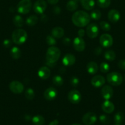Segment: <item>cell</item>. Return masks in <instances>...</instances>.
Here are the masks:
<instances>
[{
  "instance_id": "1",
  "label": "cell",
  "mask_w": 125,
  "mask_h": 125,
  "mask_svg": "<svg viewBox=\"0 0 125 125\" xmlns=\"http://www.w3.org/2000/svg\"><path fill=\"white\" fill-rule=\"evenodd\" d=\"M90 15L87 12L83 10L77 11L73 13L72 16V23L79 28H83L87 26L90 22Z\"/></svg>"
},
{
  "instance_id": "2",
  "label": "cell",
  "mask_w": 125,
  "mask_h": 125,
  "mask_svg": "<svg viewBox=\"0 0 125 125\" xmlns=\"http://www.w3.org/2000/svg\"><path fill=\"white\" fill-rule=\"evenodd\" d=\"M28 39L26 31L22 29H17L12 32V42L16 45H20L25 43Z\"/></svg>"
},
{
  "instance_id": "3",
  "label": "cell",
  "mask_w": 125,
  "mask_h": 125,
  "mask_svg": "<svg viewBox=\"0 0 125 125\" xmlns=\"http://www.w3.org/2000/svg\"><path fill=\"white\" fill-rule=\"evenodd\" d=\"M61 56V51L60 49L54 46L49 47L47 50L46 61L51 63H56Z\"/></svg>"
},
{
  "instance_id": "4",
  "label": "cell",
  "mask_w": 125,
  "mask_h": 125,
  "mask_svg": "<svg viewBox=\"0 0 125 125\" xmlns=\"http://www.w3.org/2000/svg\"><path fill=\"white\" fill-rule=\"evenodd\" d=\"M107 81L110 85H113V86H118L123 83V78L121 73L118 72H113L108 73L107 75Z\"/></svg>"
},
{
  "instance_id": "5",
  "label": "cell",
  "mask_w": 125,
  "mask_h": 125,
  "mask_svg": "<svg viewBox=\"0 0 125 125\" xmlns=\"http://www.w3.org/2000/svg\"><path fill=\"white\" fill-rule=\"evenodd\" d=\"M32 8V2L31 0H21L17 6L18 13L26 15L29 13Z\"/></svg>"
},
{
  "instance_id": "6",
  "label": "cell",
  "mask_w": 125,
  "mask_h": 125,
  "mask_svg": "<svg viewBox=\"0 0 125 125\" xmlns=\"http://www.w3.org/2000/svg\"><path fill=\"white\" fill-rule=\"evenodd\" d=\"M67 99L72 104H78L82 100V95L77 90H71L67 94Z\"/></svg>"
},
{
  "instance_id": "7",
  "label": "cell",
  "mask_w": 125,
  "mask_h": 125,
  "mask_svg": "<svg viewBox=\"0 0 125 125\" xmlns=\"http://www.w3.org/2000/svg\"><path fill=\"white\" fill-rule=\"evenodd\" d=\"M10 90L15 94H22L24 90V85L21 82L18 81H13L11 82L9 85Z\"/></svg>"
},
{
  "instance_id": "8",
  "label": "cell",
  "mask_w": 125,
  "mask_h": 125,
  "mask_svg": "<svg viewBox=\"0 0 125 125\" xmlns=\"http://www.w3.org/2000/svg\"><path fill=\"white\" fill-rule=\"evenodd\" d=\"M86 33L90 39H95L99 34V28L95 23L88 24L86 29Z\"/></svg>"
},
{
  "instance_id": "9",
  "label": "cell",
  "mask_w": 125,
  "mask_h": 125,
  "mask_svg": "<svg viewBox=\"0 0 125 125\" xmlns=\"http://www.w3.org/2000/svg\"><path fill=\"white\" fill-rule=\"evenodd\" d=\"M47 4L46 1L44 0H37L33 5V10L38 14H43L46 10Z\"/></svg>"
},
{
  "instance_id": "10",
  "label": "cell",
  "mask_w": 125,
  "mask_h": 125,
  "mask_svg": "<svg viewBox=\"0 0 125 125\" xmlns=\"http://www.w3.org/2000/svg\"><path fill=\"white\" fill-rule=\"evenodd\" d=\"M113 42V40L112 37L109 34H104L100 37L99 39V43L102 47L103 48H109L112 46Z\"/></svg>"
},
{
  "instance_id": "11",
  "label": "cell",
  "mask_w": 125,
  "mask_h": 125,
  "mask_svg": "<svg viewBox=\"0 0 125 125\" xmlns=\"http://www.w3.org/2000/svg\"><path fill=\"white\" fill-rule=\"evenodd\" d=\"M97 121V116L94 112H88L82 117V122L86 125H92Z\"/></svg>"
},
{
  "instance_id": "12",
  "label": "cell",
  "mask_w": 125,
  "mask_h": 125,
  "mask_svg": "<svg viewBox=\"0 0 125 125\" xmlns=\"http://www.w3.org/2000/svg\"><path fill=\"white\" fill-rule=\"evenodd\" d=\"M58 95V92L55 88L53 87L47 88L44 92V97L47 101H52L55 100Z\"/></svg>"
},
{
  "instance_id": "13",
  "label": "cell",
  "mask_w": 125,
  "mask_h": 125,
  "mask_svg": "<svg viewBox=\"0 0 125 125\" xmlns=\"http://www.w3.org/2000/svg\"><path fill=\"white\" fill-rule=\"evenodd\" d=\"M86 46L85 42L83 38L77 37L73 41V47L75 50L78 52H82L85 50Z\"/></svg>"
},
{
  "instance_id": "14",
  "label": "cell",
  "mask_w": 125,
  "mask_h": 125,
  "mask_svg": "<svg viewBox=\"0 0 125 125\" xmlns=\"http://www.w3.org/2000/svg\"><path fill=\"white\" fill-rule=\"evenodd\" d=\"M105 83V79L101 75H96L93 77L91 80V84L96 88L102 87Z\"/></svg>"
},
{
  "instance_id": "15",
  "label": "cell",
  "mask_w": 125,
  "mask_h": 125,
  "mask_svg": "<svg viewBox=\"0 0 125 125\" xmlns=\"http://www.w3.org/2000/svg\"><path fill=\"white\" fill-rule=\"evenodd\" d=\"M113 94V90L110 85H105L102 87L101 89V95L105 100H109L112 97Z\"/></svg>"
},
{
  "instance_id": "16",
  "label": "cell",
  "mask_w": 125,
  "mask_h": 125,
  "mask_svg": "<svg viewBox=\"0 0 125 125\" xmlns=\"http://www.w3.org/2000/svg\"><path fill=\"white\" fill-rule=\"evenodd\" d=\"M76 61L75 57L72 54H66L64 55L62 59V64L66 67H69V66L72 65L75 63Z\"/></svg>"
},
{
  "instance_id": "17",
  "label": "cell",
  "mask_w": 125,
  "mask_h": 125,
  "mask_svg": "<svg viewBox=\"0 0 125 125\" xmlns=\"http://www.w3.org/2000/svg\"><path fill=\"white\" fill-rule=\"evenodd\" d=\"M50 74H51V72H50V68L46 66L40 67L38 72V76L40 79H44V80L48 79L50 76Z\"/></svg>"
},
{
  "instance_id": "18",
  "label": "cell",
  "mask_w": 125,
  "mask_h": 125,
  "mask_svg": "<svg viewBox=\"0 0 125 125\" xmlns=\"http://www.w3.org/2000/svg\"><path fill=\"white\" fill-rule=\"evenodd\" d=\"M108 19L111 23H115L119 21L120 18V13L116 9H112L108 13Z\"/></svg>"
},
{
  "instance_id": "19",
  "label": "cell",
  "mask_w": 125,
  "mask_h": 125,
  "mask_svg": "<svg viewBox=\"0 0 125 125\" xmlns=\"http://www.w3.org/2000/svg\"><path fill=\"white\" fill-rule=\"evenodd\" d=\"M101 108L105 113L111 114L115 109V106L113 103L109 100H105L101 105Z\"/></svg>"
},
{
  "instance_id": "20",
  "label": "cell",
  "mask_w": 125,
  "mask_h": 125,
  "mask_svg": "<svg viewBox=\"0 0 125 125\" xmlns=\"http://www.w3.org/2000/svg\"><path fill=\"white\" fill-rule=\"evenodd\" d=\"M51 35L54 37L56 39H61L64 36V31L63 28L61 27L56 26L55 27L51 30Z\"/></svg>"
},
{
  "instance_id": "21",
  "label": "cell",
  "mask_w": 125,
  "mask_h": 125,
  "mask_svg": "<svg viewBox=\"0 0 125 125\" xmlns=\"http://www.w3.org/2000/svg\"><path fill=\"white\" fill-rule=\"evenodd\" d=\"M98 65L96 62H89L87 65V70L89 74H94L98 72Z\"/></svg>"
},
{
  "instance_id": "22",
  "label": "cell",
  "mask_w": 125,
  "mask_h": 125,
  "mask_svg": "<svg viewBox=\"0 0 125 125\" xmlns=\"http://www.w3.org/2000/svg\"><path fill=\"white\" fill-rule=\"evenodd\" d=\"M82 7L87 10H91L95 6L94 0H81Z\"/></svg>"
},
{
  "instance_id": "23",
  "label": "cell",
  "mask_w": 125,
  "mask_h": 125,
  "mask_svg": "<svg viewBox=\"0 0 125 125\" xmlns=\"http://www.w3.org/2000/svg\"><path fill=\"white\" fill-rule=\"evenodd\" d=\"M10 54L13 59H18L21 57L22 52L20 48H18L17 46H13L10 51Z\"/></svg>"
},
{
  "instance_id": "24",
  "label": "cell",
  "mask_w": 125,
  "mask_h": 125,
  "mask_svg": "<svg viewBox=\"0 0 125 125\" xmlns=\"http://www.w3.org/2000/svg\"><path fill=\"white\" fill-rule=\"evenodd\" d=\"M38 20H39V19H38V17L37 16L32 15L26 18V24L29 26H33L38 23Z\"/></svg>"
},
{
  "instance_id": "25",
  "label": "cell",
  "mask_w": 125,
  "mask_h": 125,
  "mask_svg": "<svg viewBox=\"0 0 125 125\" xmlns=\"http://www.w3.org/2000/svg\"><path fill=\"white\" fill-rule=\"evenodd\" d=\"M78 7V2H77L75 0H70L66 4V9L71 12L76 10Z\"/></svg>"
},
{
  "instance_id": "26",
  "label": "cell",
  "mask_w": 125,
  "mask_h": 125,
  "mask_svg": "<svg viewBox=\"0 0 125 125\" xmlns=\"http://www.w3.org/2000/svg\"><path fill=\"white\" fill-rule=\"evenodd\" d=\"M32 122L34 125H44L45 119L42 115H35L32 118Z\"/></svg>"
},
{
  "instance_id": "27",
  "label": "cell",
  "mask_w": 125,
  "mask_h": 125,
  "mask_svg": "<svg viewBox=\"0 0 125 125\" xmlns=\"http://www.w3.org/2000/svg\"><path fill=\"white\" fill-rule=\"evenodd\" d=\"M13 23L15 26L18 27V28H21L24 24V20L20 15H17L13 18Z\"/></svg>"
},
{
  "instance_id": "28",
  "label": "cell",
  "mask_w": 125,
  "mask_h": 125,
  "mask_svg": "<svg viewBox=\"0 0 125 125\" xmlns=\"http://www.w3.org/2000/svg\"><path fill=\"white\" fill-rule=\"evenodd\" d=\"M104 57L109 61H113L116 58V54L113 50H108L104 53Z\"/></svg>"
},
{
  "instance_id": "29",
  "label": "cell",
  "mask_w": 125,
  "mask_h": 125,
  "mask_svg": "<svg viewBox=\"0 0 125 125\" xmlns=\"http://www.w3.org/2000/svg\"><path fill=\"white\" fill-rule=\"evenodd\" d=\"M52 81L54 85L57 87L61 86L64 83V80L62 79V78L61 76L59 75L54 76L52 79Z\"/></svg>"
},
{
  "instance_id": "30",
  "label": "cell",
  "mask_w": 125,
  "mask_h": 125,
  "mask_svg": "<svg viewBox=\"0 0 125 125\" xmlns=\"http://www.w3.org/2000/svg\"><path fill=\"white\" fill-rule=\"evenodd\" d=\"M124 120V114L123 112H118L114 116V122L116 125H120Z\"/></svg>"
},
{
  "instance_id": "31",
  "label": "cell",
  "mask_w": 125,
  "mask_h": 125,
  "mask_svg": "<svg viewBox=\"0 0 125 125\" xmlns=\"http://www.w3.org/2000/svg\"><path fill=\"white\" fill-rule=\"evenodd\" d=\"M111 0H97V5L100 8L105 9L109 7Z\"/></svg>"
},
{
  "instance_id": "32",
  "label": "cell",
  "mask_w": 125,
  "mask_h": 125,
  "mask_svg": "<svg viewBox=\"0 0 125 125\" xmlns=\"http://www.w3.org/2000/svg\"><path fill=\"white\" fill-rule=\"evenodd\" d=\"M90 17L91 19L94 20H98L101 18V12L98 9H95L92 10V12L90 13Z\"/></svg>"
},
{
  "instance_id": "33",
  "label": "cell",
  "mask_w": 125,
  "mask_h": 125,
  "mask_svg": "<svg viewBox=\"0 0 125 125\" xmlns=\"http://www.w3.org/2000/svg\"><path fill=\"white\" fill-rule=\"evenodd\" d=\"M25 96L26 98L28 100H32L34 98L35 96V93H34V90L31 88L27 89L26 90L25 92Z\"/></svg>"
},
{
  "instance_id": "34",
  "label": "cell",
  "mask_w": 125,
  "mask_h": 125,
  "mask_svg": "<svg viewBox=\"0 0 125 125\" xmlns=\"http://www.w3.org/2000/svg\"><path fill=\"white\" fill-rule=\"evenodd\" d=\"M99 68H100V71L102 73H107V72H109V71L110 70V65H109V63H107V62H103L100 64Z\"/></svg>"
},
{
  "instance_id": "35",
  "label": "cell",
  "mask_w": 125,
  "mask_h": 125,
  "mask_svg": "<svg viewBox=\"0 0 125 125\" xmlns=\"http://www.w3.org/2000/svg\"><path fill=\"white\" fill-rule=\"evenodd\" d=\"M99 26H100V28L104 31H109L111 29V26L107 22L105 21H102L100 22L99 23Z\"/></svg>"
},
{
  "instance_id": "36",
  "label": "cell",
  "mask_w": 125,
  "mask_h": 125,
  "mask_svg": "<svg viewBox=\"0 0 125 125\" xmlns=\"http://www.w3.org/2000/svg\"><path fill=\"white\" fill-rule=\"evenodd\" d=\"M46 43L49 46H54L56 44V40L53 35H48L46 37Z\"/></svg>"
},
{
  "instance_id": "37",
  "label": "cell",
  "mask_w": 125,
  "mask_h": 125,
  "mask_svg": "<svg viewBox=\"0 0 125 125\" xmlns=\"http://www.w3.org/2000/svg\"><path fill=\"white\" fill-rule=\"evenodd\" d=\"M99 120L104 125H109L110 122V119L109 116L106 115H101L99 117Z\"/></svg>"
},
{
  "instance_id": "38",
  "label": "cell",
  "mask_w": 125,
  "mask_h": 125,
  "mask_svg": "<svg viewBox=\"0 0 125 125\" xmlns=\"http://www.w3.org/2000/svg\"><path fill=\"white\" fill-rule=\"evenodd\" d=\"M70 83L71 85L74 87H77L79 84V79L77 77L73 76L71 78V80H70Z\"/></svg>"
},
{
  "instance_id": "39",
  "label": "cell",
  "mask_w": 125,
  "mask_h": 125,
  "mask_svg": "<svg viewBox=\"0 0 125 125\" xmlns=\"http://www.w3.org/2000/svg\"><path fill=\"white\" fill-rule=\"evenodd\" d=\"M118 66L120 69L125 70V59L120 60L118 63Z\"/></svg>"
},
{
  "instance_id": "40",
  "label": "cell",
  "mask_w": 125,
  "mask_h": 125,
  "mask_svg": "<svg viewBox=\"0 0 125 125\" xmlns=\"http://www.w3.org/2000/svg\"><path fill=\"white\" fill-rule=\"evenodd\" d=\"M3 45L6 48L11 47V45H12V42L9 39H6L3 41Z\"/></svg>"
},
{
  "instance_id": "41",
  "label": "cell",
  "mask_w": 125,
  "mask_h": 125,
  "mask_svg": "<svg viewBox=\"0 0 125 125\" xmlns=\"http://www.w3.org/2000/svg\"><path fill=\"white\" fill-rule=\"evenodd\" d=\"M102 52V46H98V47L96 48L94 50V54L96 55L101 54Z\"/></svg>"
},
{
  "instance_id": "42",
  "label": "cell",
  "mask_w": 125,
  "mask_h": 125,
  "mask_svg": "<svg viewBox=\"0 0 125 125\" xmlns=\"http://www.w3.org/2000/svg\"><path fill=\"white\" fill-rule=\"evenodd\" d=\"M62 43H63L64 45H66V46H69L71 44V40L69 37H65L62 40Z\"/></svg>"
},
{
  "instance_id": "43",
  "label": "cell",
  "mask_w": 125,
  "mask_h": 125,
  "mask_svg": "<svg viewBox=\"0 0 125 125\" xmlns=\"http://www.w3.org/2000/svg\"><path fill=\"white\" fill-rule=\"evenodd\" d=\"M53 12L56 15H58L61 13V9H60V7L58 6H55V7H53Z\"/></svg>"
},
{
  "instance_id": "44",
  "label": "cell",
  "mask_w": 125,
  "mask_h": 125,
  "mask_svg": "<svg viewBox=\"0 0 125 125\" xmlns=\"http://www.w3.org/2000/svg\"><path fill=\"white\" fill-rule=\"evenodd\" d=\"M85 34V31L83 29H80L78 31V35L80 37H83V36Z\"/></svg>"
},
{
  "instance_id": "45",
  "label": "cell",
  "mask_w": 125,
  "mask_h": 125,
  "mask_svg": "<svg viewBox=\"0 0 125 125\" xmlns=\"http://www.w3.org/2000/svg\"><path fill=\"white\" fill-rule=\"evenodd\" d=\"M47 2H49V4H50L54 5L57 4L59 0H47Z\"/></svg>"
},
{
  "instance_id": "46",
  "label": "cell",
  "mask_w": 125,
  "mask_h": 125,
  "mask_svg": "<svg viewBox=\"0 0 125 125\" xmlns=\"http://www.w3.org/2000/svg\"><path fill=\"white\" fill-rule=\"evenodd\" d=\"M59 121L58 120H54L51 121L49 125H58Z\"/></svg>"
},
{
  "instance_id": "47",
  "label": "cell",
  "mask_w": 125,
  "mask_h": 125,
  "mask_svg": "<svg viewBox=\"0 0 125 125\" xmlns=\"http://www.w3.org/2000/svg\"><path fill=\"white\" fill-rule=\"evenodd\" d=\"M47 20H48L47 17L45 15H43L41 17V21H42L45 23V22H46Z\"/></svg>"
},
{
  "instance_id": "48",
  "label": "cell",
  "mask_w": 125,
  "mask_h": 125,
  "mask_svg": "<svg viewBox=\"0 0 125 125\" xmlns=\"http://www.w3.org/2000/svg\"><path fill=\"white\" fill-rule=\"evenodd\" d=\"M72 125H81L80 124H78V123H75V124H74Z\"/></svg>"
},
{
  "instance_id": "49",
  "label": "cell",
  "mask_w": 125,
  "mask_h": 125,
  "mask_svg": "<svg viewBox=\"0 0 125 125\" xmlns=\"http://www.w3.org/2000/svg\"><path fill=\"white\" fill-rule=\"evenodd\" d=\"M75 1H76L77 2H79V1H81V0H75Z\"/></svg>"
},
{
  "instance_id": "50",
  "label": "cell",
  "mask_w": 125,
  "mask_h": 125,
  "mask_svg": "<svg viewBox=\"0 0 125 125\" xmlns=\"http://www.w3.org/2000/svg\"></svg>"
},
{
  "instance_id": "51",
  "label": "cell",
  "mask_w": 125,
  "mask_h": 125,
  "mask_svg": "<svg viewBox=\"0 0 125 125\" xmlns=\"http://www.w3.org/2000/svg\"></svg>"
}]
</instances>
